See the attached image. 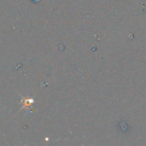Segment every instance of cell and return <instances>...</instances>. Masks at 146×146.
Segmentation results:
<instances>
[{"mask_svg":"<svg viewBox=\"0 0 146 146\" xmlns=\"http://www.w3.org/2000/svg\"><path fill=\"white\" fill-rule=\"evenodd\" d=\"M33 100H30V99H25V104H23V106H29L32 103H33Z\"/></svg>","mask_w":146,"mask_h":146,"instance_id":"1","label":"cell"}]
</instances>
